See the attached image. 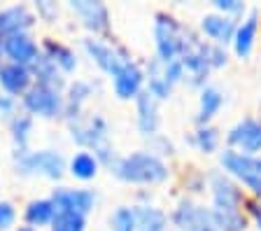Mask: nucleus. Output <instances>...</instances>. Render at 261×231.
Returning a JSON list of instances; mask_svg holds the SVG:
<instances>
[{
	"instance_id": "obj_1",
	"label": "nucleus",
	"mask_w": 261,
	"mask_h": 231,
	"mask_svg": "<svg viewBox=\"0 0 261 231\" xmlns=\"http://www.w3.org/2000/svg\"><path fill=\"white\" fill-rule=\"evenodd\" d=\"M207 189L212 196V206L222 231H245L247 229V213H245V192L222 171H212L207 175Z\"/></svg>"
},
{
	"instance_id": "obj_2",
	"label": "nucleus",
	"mask_w": 261,
	"mask_h": 231,
	"mask_svg": "<svg viewBox=\"0 0 261 231\" xmlns=\"http://www.w3.org/2000/svg\"><path fill=\"white\" fill-rule=\"evenodd\" d=\"M110 173L114 177H119L130 185H161L170 177V166L166 164V159H161L159 154H154L152 149H138L130 152L126 157H119L110 164Z\"/></svg>"
},
{
	"instance_id": "obj_3",
	"label": "nucleus",
	"mask_w": 261,
	"mask_h": 231,
	"mask_svg": "<svg viewBox=\"0 0 261 231\" xmlns=\"http://www.w3.org/2000/svg\"><path fill=\"white\" fill-rule=\"evenodd\" d=\"M219 166L224 175L261 201V154H240L226 147L219 152Z\"/></svg>"
},
{
	"instance_id": "obj_4",
	"label": "nucleus",
	"mask_w": 261,
	"mask_h": 231,
	"mask_svg": "<svg viewBox=\"0 0 261 231\" xmlns=\"http://www.w3.org/2000/svg\"><path fill=\"white\" fill-rule=\"evenodd\" d=\"M189 28H185L173 14L168 12H156L154 17V47H156V59L161 63L177 61L185 49Z\"/></svg>"
},
{
	"instance_id": "obj_5",
	"label": "nucleus",
	"mask_w": 261,
	"mask_h": 231,
	"mask_svg": "<svg viewBox=\"0 0 261 231\" xmlns=\"http://www.w3.org/2000/svg\"><path fill=\"white\" fill-rule=\"evenodd\" d=\"M70 136L72 140H77L80 145H87V147L93 149V157H96L100 164H112L114 161V147L110 143V126L108 121L100 115H93L91 119L82 121L77 119L75 124H70Z\"/></svg>"
},
{
	"instance_id": "obj_6",
	"label": "nucleus",
	"mask_w": 261,
	"mask_h": 231,
	"mask_svg": "<svg viewBox=\"0 0 261 231\" xmlns=\"http://www.w3.org/2000/svg\"><path fill=\"white\" fill-rule=\"evenodd\" d=\"M170 222L177 231H222L215 210L191 201V198H182L175 210L170 213Z\"/></svg>"
},
{
	"instance_id": "obj_7",
	"label": "nucleus",
	"mask_w": 261,
	"mask_h": 231,
	"mask_svg": "<svg viewBox=\"0 0 261 231\" xmlns=\"http://www.w3.org/2000/svg\"><path fill=\"white\" fill-rule=\"evenodd\" d=\"M65 171V161L59 152L51 149H40V152H28L19 149L16 154V173L21 175H42L49 180H59Z\"/></svg>"
},
{
	"instance_id": "obj_8",
	"label": "nucleus",
	"mask_w": 261,
	"mask_h": 231,
	"mask_svg": "<svg viewBox=\"0 0 261 231\" xmlns=\"http://www.w3.org/2000/svg\"><path fill=\"white\" fill-rule=\"evenodd\" d=\"M226 147L240 154H261V117H243L226 131Z\"/></svg>"
},
{
	"instance_id": "obj_9",
	"label": "nucleus",
	"mask_w": 261,
	"mask_h": 231,
	"mask_svg": "<svg viewBox=\"0 0 261 231\" xmlns=\"http://www.w3.org/2000/svg\"><path fill=\"white\" fill-rule=\"evenodd\" d=\"M23 108L31 115L51 119V117H59L65 110V100L59 89L44 87V84H33L26 94H23Z\"/></svg>"
},
{
	"instance_id": "obj_10",
	"label": "nucleus",
	"mask_w": 261,
	"mask_h": 231,
	"mask_svg": "<svg viewBox=\"0 0 261 231\" xmlns=\"http://www.w3.org/2000/svg\"><path fill=\"white\" fill-rule=\"evenodd\" d=\"M84 49H87V54L91 56L93 63H96L100 70L108 72L110 77L119 70V68H124L126 63L133 61V56H130L124 47H117V44H110V42L98 40V38L84 40Z\"/></svg>"
},
{
	"instance_id": "obj_11",
	"label": "nucleus",
	"mask_w": 261,
	"mask_h": 231,
	"mask_svg": "<svg viewBox=\"0 0 261 231\" xmlns=\"http://www.w3.org/2000/svg\"><path fill=\"white\" fill-rule=\"evenodd\" d=\"M54 213H77L87 217L96 206V194L89 189H70V187H59L49 196Z\"/></svg>"
},
{
	"instance_id": "obj_12",
	"label": "nucleus",
	"mask_w": 261,
	"mask_h": 231,
	"mask_svg": "<svg viewBox=\"0 0 261 231\" xmlns=\"http://www.w3.org/2000/svg\"><path fill=\"white\" fill-rule=\"evenodd\" d=\"M203 38H207L210 44H217V47H224L226 49L228 44L233 42L236 28H238V19L224 17V14H217V12H210L201 19L198 23Z\"/></svg>"
},
{
	"instance_id": "obj_13",
	"label": "nucleus",
	"mask_w": 261,
	"mask_h": 231,
	"mask_svg": "<svg viewBox=\"0 0 261 231\" xmlns=\"http://www.w3.org/2000/svg\"><path fill=\"white\" fill-rule=\"evenodd\" d=\"M145 70L138 66L136 61L126 63L124 68L112 75V89H114V96L121 100H130V98H138V96L145 91Z\"/></svg>"
},
{
	"instance_id": "obj_14",
	"label": "nucleus",
	"mask_w": 261,
	"mask_h": 231,
	"mask_svg": "<svg viewBox=\"0 0 261 231\" xmlns=\"http://www.w3.org/2000/svg\"><path fill=\"white\" fill-rule=\"evenodd\" d=\"M0 54H5L12 63L23 68H31L35 61H38L40 52L35 40L31 38L28 33H19L12 35V38H3L0 40Z\"/></svg>"
},
{
	"instance_id": "obj_15",
	"label": "nucleus",
	"mask_w": 261,
	"mask_h": 231,
	"mask_svg": "<svg viewBox=\"0 0 261 231\" xmlns=\"http://www.w3.org/2000/svg\"><path fill=\"white\" fill-rule=\"evenodd\" d=\"M259 31H261V17L256 10H247L243 19L238 21V28H236V35H233V54L238 59H247V56L254 52V44L256 38H259Z\"/></svg>"
},
{
	"instance_id": "obj_16",
	"label": "nucleus",
	"mask_w": 261,
	"mask_h": 231,
	"mask_svg": "<svg viewBox=\"0 0 261 231\" xmlns=\"http://www.w3.org/2000/svg\"><path fill=\"white\" fill-rule=\"evenodd\" d=\"M136 112H138V131L140 136L149 138L159 136V126H161V117H159V100L142 91L136 98Z\"/></svg>"
},
{
	"instance_id": "obj_17",
	"label": "nucleus",
	"mask_w": 261,
	"mask_h": 231,
	"mask_svg": "<svg viewBox=\"0 0 261 231\" xmlns=\"http://www.w3.org/2000/svg\"><path fill=\"white\" fill-rule=\"evenodd\" d=\"M33 23H35V17H33V12L28 7L23 5L5 7V10H0V40L26 33Z\"/></svg>"
},
{
	"instance_id": "obj_18",
	"label": "nucleus",
	"mask_w": 261,
	"mask_h": 231,
	"mask_svg": "<svg viewBox=\"0 0 261 231\" xmlns=\"http://www.w3.org/2000/svg\"><path fill=\"white\" fill-rule=\"evenodd\" d=\"M72 12H77L82 19V23L93 31V33H103L110 26V14L108 7L103 3H87V0H80V3H70Z\"/></svg>"
},
{
	"instance_id": "obj_19",
	"label": "nucleus",
	"mask_w": 261,
	"mask_h": 231,
	"mask_svg": "<svg viewBox=\"0 0 261 231\" xmlns=\"http://www.w3.org/2000/svg\"><path fill=\"white\" fill-rule=\"evenodd\" d=\"M33 75L28 68L16 66V63H5L0 66V87L7 91V96H19L26 94L33 87Z\"/></svg>"
},
{
	"instance_id": "obj_20",
	"label": "nucleus",
	"mask_w": 261,
	"mask_h": 231,
	"mask_svg": "<svg viewBox=\"0 0 261 231\" xmlns=\"http://www.w3.org/2000/svg\"><path fill=\"white\" fill-rule=\"evenodd\" d=\"M145 84H147V94L156 100H168L173 94V84L166 80V72H163V63L159 59H152L145 68Z\"/></svg>"
},
{
	"instance_id": "obj_21",
	"label": "nucleus",
	"mask_w": 261,
	"mask_h": 231,
	"mask_svg": "<svg viewBox=\"0 0 261 231\" xmlns=\"http://www.w3.org/2000/svg\"><path fill=\"white\" fill-rule=\"evenodd\" d=\"M222 105H224L222 89L215 87V84H205V87L201 89V96H198V112H196V121H198V124H210V121L219 115Z\"/></svg>"
},
{
	"instance_id": "obj_22",
	"label": "nucleus",
	"mask_w": 261,
	"mask_h": 231,
	"mask_svg": "<svg viewBox=\"0 0 261 231\" xmlns=\"http://www.w3.org/2000/svg\"><path fill=\"white\" fill-rule=\"evenodd\" d=\"M136 231H168V215L152 203L136 206Z\"/></svg>"
},
{
	"instance_id": "obj_23",
	"label": "nucleus",
	"mask_w": 261,
	"mask_h": 231,
	"mask_svg": "<svg viewBox=\"0 0 261 231\" xmlns=\"http://www.w3.org/2000/svg\"><path fill=\"white\" fill-rule=\"evenodd\" d=\"M28 70H31V75L35 77V80H38V84H44V87H51V89H59V91H61V87H63V77H61L63 72H61L44 54H40L38 61H35Z\"/></svg>"
},
{
	"instance_id": "obj_24",
	"label": "nucleus",
	"mask_w": 261,
	"mask_h": 231,
	"mask_svg": "<svg viewBox=\"0 0 261 231\" xmlns=\"http://www.w3.org/2000/svg\"><path fill=\"white\" fill-rule=\"evenodd\" d=\"M219 131L212 124H198L196 126V131L191 133L189 138V145L191 147H196L201 154H212L219 149Z\"/></svg>"
},
{
	"instance_id": "obj_25",
	"label": "nucleus",
	"mask_w": 261,
	"mask_h": 231,
	"mask_svg": "<svg viewBox=\"0 0 261 231\" xmlns=\"http://www.w3.org/2000/svg\"><path fill=\"white\" fill-rule=\"evenodd\" d=\"M44 56H47L61 72H72L77 68V56L72 49H68L65 44H59V42H51L47 40L44 42Z\"/></svg>"
},
{
	"instance_id": "obj_26",
	"label": "nucleus",
	"mask_w": 261,
	"mask_h": 231,
	"mask_svg": "<svg viewBox=\"0 0 261 231\" xmlns=\"http://www.w3.org/2000/svg\"><path fill=\"white\" fill-rule=\"evenodd\" d=\"M23 220L33 226H44V224H51L54 220V206L49 198H40V201H31L26 206V213H23Z\"/></svg>"
},
{
	"instance_id": "obj_27",
	"label": "nucleus",
	"mask_w": 261,
	"mask_h": 231,
	"mask_svg": "<svg viewBox=\"0 0 261 231\" xmlns=\"http://www.w3.org/2000/svg\"><path fill=\"white\" fill-rule=\"evenodd\" d=\"M98 166H100V161L91 152H77L70 159V173L77 180H91L98 175Z\"/></svg>"
},
{
	"instance_id": "obj_28",
	"label": "nucleus",
	"mask_w": 261,
	"mask_h": 231,
	"mask_svg": "<svg viewBox=\"0 0 261 231\" xmlns=\"http://www.w3.org/2000/svg\"><path fill=\"white\" fill-rule=\"evenodd\" d=\"M51 231H87V217L77 213H54Z\"/></svg>"
},
{
	"instance_id": "obj_29",
	"label": "nucleus",
	"mask_w": 261,
	"mask_h": 231,
	"mask_svg": "<svg viewBox=\"0 0 261 231\" xmlns=\"http://www.w3.org/2000/svg\"><path fill=\"white\" fill-rule=\"evenodd\" d=\"M110 231H136V210L119 206L110 215Z\"/></svg>"
},
{
	"instance_id": "obj_30",
	"label": "nucleus",
	"mask_w": 261,
	"mask_h": 231,
	"mask_svg": "<svg viewBox=\"0 0 261 231\" xmlns=\"http://www.w3.org/2000/svg\"><path fill=\"white\" fill-rule=\"evenodd\" d=\"M33 131V117L31 115H16L12 119V138L21 149H26V143Z\"/></svg>"
},
{
	"instance_id": "obj_31",
	"label": "nucleus",
	"mask_w": 261,
	"mask_h": 231,
	"mask_svg": "<svg viewBox=\"0 0 261 231\" xmlns=\"http://www.w3.org/2000/svg\"><path fill=\"white\" fill-rule=\"evenodd\" d=\"M212 7H215L217 14H224V17H231V19H243L247 14V5L240 3V0H215Z\"/></svg>"
},
{
	"instance_id": "obj_32",
	"label": "nucleus",
	"mask_w": 261,
	"mask_h": 231,
	"mask_svg": "<svg viewBox=\"0 0 261 231\" xmlns=\"http://www.w3.org/2000/svg\"><path fill=\"white\" fill-rule=\"evenodd\" d=\"M245 213H247V220L254 222L256 231H261V201L259 198H247L245 201Z\"/></svg>"
},
{
	"instance_id": "obj_33",
	"label": "nucleus",
	"mask_w": 261,
	"mask_h": 231,
	"mask_svg": "<svg viewBox=\"0 0 261 231\" xmlns=\"http://www.w3.org/2000/svg\"><path fill=\"white\" fill-rule=\"evenodd\" d=\"M16 220V213L12 208V203L7 201H0V231H7Z\"/></svg>"
},
{
	"instance_id": "obj_34",
	"label": "nucleus",
	"mask_w": 261,
	"mask_h": 231,
	"mask_svg": "<svg viewBox=\"0 0 261 231\" xmlns=\"http://www.w3.org/2000/svg\"><path fill=\"white\" fill-rule=\"evenodd\" d=\"M14 108H16V103H14V98H12V96L0 94V115H12V112H14Z\"/></svg>"
},
{
	"instance_id": "obj_35",
	"label": "nucleus",
	"mask_w": 261,
	"mask_h": 231,
	"mask_svg": "<svg viewBox=\"0 0 261 231\" xmlns=\"http://www.w3.org/2000/svg\"><path fill=\"white\" fill-rule=\"evenodd\" d=\"M19 231H38V229H31V226H23V229H19Z\"/></svg>"
},
{
	"instance_id": "obj_36",
	"label": "nucleus",
	"mask_w": 261,
	"mask_h": 231,
	"mask_svg": "<svg viewBox=\"0 0 261 231\" xmlns=\"http://www.w3.org/2000/svg\"><path fill=\"white\" fill-rule=\"evenodd\" d=\"M259 110H261V100H259Z\"/></svg>"
}]
</instances>
